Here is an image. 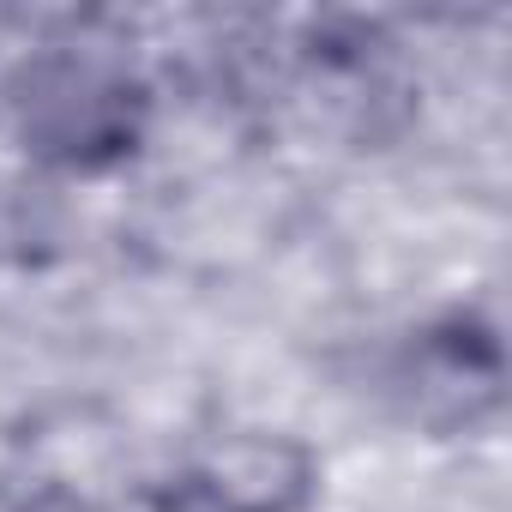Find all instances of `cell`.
I'll return each instance as SVG.
<instances>
[{
  "instance_id": "cell-1",
  "label": "cell",
  "mask_w": 512,
  "mask_h": 512,
  "mask_svg": "<svg viewBox=\"0 0 512 512\" xmlns=\"http://www.w3.org/2000/svg\"><path fill=\"white\" fill-rule=\"evenodd\" d=\"M139 85L103 49H43L13 79L19 139L67 169H97L139 139Z\"/></svg>"
},
{
  "instance_id": "cell-2",
  "label": "cell",
  "mask_w": 512,
  "mask_h": 512,
  "mask_svg": "<svg viewBox=\"0 0 512 512\" xmlns=\"http://www.w3.org/2000/svg\"><path fill=\"white\" fill-rule=\"evenodd\" d=\"M308 464L296 452H284L278 440H241L217 458V500L229 512H284L302 494Z\"/></svg>"
}]
</instances>
